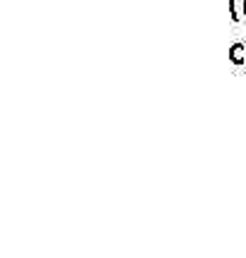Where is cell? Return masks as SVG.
<instances>
[{
    "instance_id": "6da1fadb",
    "label": "cell",
    "mask_w": 246,
    "mask_h": 258,
    "mask_svg": "<svg viewBox=\"0 0 246 258\" xmlns=\"http://www.w3.org/2000/svg\"><path fill=\"white\" fill-rule=\"evenodd\" d=\"M229 62L232 64H246V46L244 43H234V46H229Z\"/></svg>"
},
{
    "instance_id": "7a4b0ae2",
    "label": "cell",
    "mask_w": 246,
    "mask_h": 258,
    "mask_svg": "<svg viewBox=\"0 0 246 258\" xmlns=\"http://www.w3.org/2000/svg\"><path fill=\"white\" fill-rule=\"evenodd\" d=\"M229 15H232V22L241 19V8L237 5V0H229Z\"/></svg>"
},
{
    "instance_id": "3957f363",
    "label": "cell",
    "mask_w": 246,
    "mask_h": 258,
    "mask_svg": "<svg viewBox=\"0 0 246 258\" xmlns=\"http://www.w3.org/2000/svg\"><path fill=\"white\" fill-rule=\"evenodd\" d=\"M241 15H246V0H241Z\"/></svg>"
}]
</instances>
